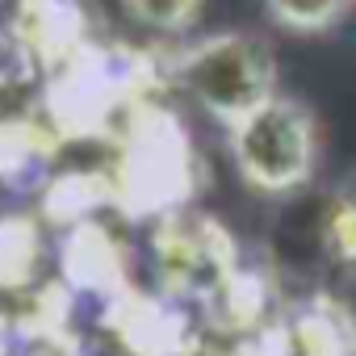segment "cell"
Wrapping results in <instances>:
<instances>
[{"label":"cell","instance_id":"6da1fadb","mask_svg":"<svg viewBox=\"0 0 356 356\" xmlns=\"http://www.w3.org/2000/svg\"><path fill=\"white\" fill-rule=\"evenodd\" d=\"M168 80L163 55L118 42H88L63 67L51 72L42 92L47 126L63 138H113L151 105V92Z\"/></svg>","mask_w":356,"mask_h":356},{"label":"cell","instance_id":"7a4b0ae2","mask_svg":"<svg viewBox=\"0 0 356 356\" xmlns=\"http://www.w3.org/2000/svg\"><path fill=\"white\" fill-rule=\"evenodd\" d=\"M113 210L126 218H151L185 210L197 185V155L185 122L163 105H143L118 134Z\"/></svg>","mask_w":356,"mask_h":356},{"label":"cell","instance_id":"3957f363","mask_svg":"<svg viewBox=\"0 0 356 356\" xmlns=\"http://www.w3.org/2000/svg\"><path fill=\"white\" fill-rule=\"evenodd\" d=\"M163 72L168 84L189 92V101L202 113H210L222 130H231L239 118H248L281 92L268 42L248 30H222L189 47H176L172 55H163Z\"/></svg>","mask_w":356,"mask_h":356},{"label":"cell","instance_id":"277c9868","mask_svg":"<svg viewBox=\"0 0 356 356\" xmlns=\"http://www.w3.org/2000/svg\"><path fill=\"white\" fill-rule=\"evenodd\" d=\"M227 147L243 185L264 197L298 193L318 172V122L298 97H268L227 130Z\"/></svg>","mask_w":356,"mask_h":356},{"label":"cell","instance_id":"5b68a950","mask_svg":"<svg viewBox=\"0 0 356 356\" xmlns=\"http://www.w3.org/2000/svg\"><path fill=\"white\" fill-rule=\"evenodd\" d=\"M151 256L163 293L172 302H197V306H210L239 268L231 231L189 206L163 214L151 227Z\"/></svg>","mask_w":356,"mask_h":356},{"label":"cell","instance_id":"8992f818","mask_svg":"<svg viewBox=\"0 0 356 356\" xmlns=\"http://www.w3.org/2000/svg\"><path fill=\"white\" fill-rule=\"evenodd\" d=\"M105 323L118 331L130 356H193L197 348L193 327L181 310L134 285L122 298L105 302Z\"/></svg>","mask_w":356,"mask_h":356},{"label":"cell","instance_id":"52a82bcc","mask_svg":"<svg viewBox=\"0 0 356 356\" xmlns=\"http://www.w3.org/2000/svg\"><path fill=\"white\" fill-rule=\"evenodd\" d=\"M9 34L34 72H55L92 42L80 0H17V22Z\"/></svg>","mask_w":356,"mask_h":356},{"label":"cell","instance_id":"ba28073f","mask_svg":"<svg viewBox=\"0 0 356 356\" xmlns=\"http://www.w3.org/2000/svg\"><path fill=\"white\" fill-rule=\"evenodd\" d=\"M59 281L72 293H92V298H122L130 289V264H126V248L113 239V231L97 218L84 227H72L63 239V256H59Z\"/></svg>","mask_w":356,"mask_h":356},{"label":"cell","instance_id":"9c48e42d","mask_svg":"<svg viewBox=\"0 0 356 356\" xmlns=\"http://www.w3.org/2000/svg\"><path fill=\"white\" fill-rule=\"evenodd\" d=\"M285 327L293 356H356V314L331 293L306 298L285 318Z\"/></svg>","mask_w":356,"mask_h":356},{"label":"cell","instance_id":"30bf717a","mask_svg":"<svg viewBox=\"0 0 356 356\" xmlns=\"http://www.w3.org/2000/svg\"><path fill=\"white\" fill-rule=\"evenodd\" d=\"M55 151H59V134L47 126V118H0V181L9 189H26L42 181Z\"/></svg>","mask_w":356,"mask_h":356},{"label":"cell","instance_id":"8fae6325","mask_svg":"<svg viewBox=\"0 0 356 356\" xmlns=\"http://www.w3.org/2000/svg\"><path fill=\"white\" fill-rule=\"evenodd\" d=\"M42 218L51 227H84L97 222L101 210H113V176L109 172H59L42 185Z\"/></svg>","mask_w":356,"mask_h":356},{"label":"cell","instance_id":"7c38bea8","mask_svg":"<svg viewBox=\"0 0 356 356\" xmlns=\"http://www.w3.org/2000/svg\"><path fill=\"white\" fill-rule=\"evenodd\" d=\"M273 302H277V289H273V277L264 268H235V277L222 285V293L206 306L222 335H252L260 331L264 323H273Z\"/></svg>","mask_w":356,"mask_h":356},{"label":"cell","instance_id":"4fadbf2b","mask_svg":"<svg viewBox=\"0 0 356 356\" xmlns=\"http://www.w3.org/2000/svg\"><path fill=\"white\" fill-rule=\"evenodd\" d=\"M42 256V231L30 214H0V289H26Z\"/></svg>","mask_w":356,"mask_h":356},{"label":"cell","instance_id":"5bb4252c","mask_svg":"<svg viewBox=\"0 0 356 356\" xmlns=\"http://www.w3.org/2000/svg\"><path fill=\"white\" fill-rule=\"evenodd\" d=\"M260 5L289 34H323L348 17L356 0H260Z\"/></svg>","mask_w":356,"mask_h":356},{"label":"cell","instance_id":"9a60e30c","mask_svg":"<svg viewBox=\"0 0 356 356\" xmlns=\"http://www.w3.org/2000/svg\"><path fill=\"white\" fill-rule=\"evenodd\" d=\"M323 248L335 264L356 268V185L339 189L323 214Z\"/></svg>","mask_w":356,"mask_h":356},{"label":"cell","instance_id":"2e32d148","mask_svg":"<svg viewBox=\"0 0 356 356\" xmlns=\"http://www.w3.org/2000/svg\"><path fill=\"white\" fill-rule=\"evenodd\" d=\"M122 9L147 26V30H159V34H185L197 26L206 0H122Z\"/></svg>","mask_w":356,"mask_h":356},{"label":"cell","instance_id":"e0dca14e","mask_svg":"<svg viewBox=\"0 0 356 356\" xmlns=\"http://www.w3.org/2000/svg\"><path fill=\"white\" fill-rule=\"evenodd\" d=\"M30 59L22 55V47L13 42V34H0V88H9L17 76H30Z\"/></svg>","mask_w":356,"mask_h":356},{"label":"cell","instance_id":"ac0fdd59","mask_svg":"<svg viewBox=\"0 0 356 356\" xmlns=\"http://www.w3.org/2000/svg\"><path fill=\"white\" fill-rule=\"evenodd\" d=\"M13 318L9 314H0V356H9V348H13Z\"/></svg>","mask_w":356,"mask_h":356},{"label":"cell","instance_id":"d6986e66","mask_svg":"<svg viewBox=\"0 0 356 356\" xmlns=\"http://www.w3.org/2000/svg\"><path fill=\"white\" fill-rule=\"evenodd\" d=\"M38 356H80V352L72 343V348H38Z\"/></svg>","mask_w":356,"mask_h":356},{"label":"cell","instance_id":"ffe728a7","mask_svg":"<svg viewBox=\"0 0 356 356\" xmlns=\"http://www.w3.org/2000/svg\"><path fill=\"white\" fill-rule=\"evenodd\" d=\"M0 5H5V0H0Z\"/></svg>","mask_w":356,"mask_h":356}]
</instances>
